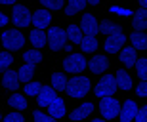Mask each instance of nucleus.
I'll return each mask as SVG.
<instances>
[{"label":"nucleus","instance_id":"nucleus-1","mask_svg":"<svg viewBox=\"0 0 147 122\" xmlns=\"http://www.w3.org/2000/svg\"><path fill=\"white\" fill-rule=\"evenodd\" d=\"M117 88H119V84H117V76H113V74H107V76H103L98 84H96L94 94H96V97H101V99H105V97H113V92H115Z\"/></svg>","mask_w":147,"mask_h":122},{"label":"nucleus","instance_id":"nucleus-2","mask_svg":"<svg viewBox=\"0 0 147 122\" xmlns=\"http://www.w3.org/2000/svg\"><path fill=\"white\" fill-rule=\"evenodd\" d=\"M90 92V80L86 76H75L69 80L67 84V94L71 95V97H84V95Z\"/></svg>","mask_w":147,"mask_h":122},{"label":"nucleus","instance_id":"nucleus-3","mask_svg":"<svg viewBox=\"0 0 147 122\" xmlns=\"http://www.w3.org/2000/svg\"><path fill=\"white\" fill-rule=\"evenodd\" d=\"M48 42H50V48L55 52L67 50V33L59 27H52L48 33Z\"/></svg>","mask_w":147,"mask_h":122},{"label":"nucleus","instance_id":"nucleus-4","mask_svg":"<svg viewBox=\"0 0 147 122\" xmlns=\"http://www.w3.org/2000/svg\"><path fill=\"white\" fill-rule=\"evenodd\" d=\"M2 44L6 46V50H19L25 44V36L19 31H16V29L4 31L2 33Z\"/></svg>","mask_w":147,"mask_h":122},{"label":"nucleus","instance_id":"nucleus-5","mask_svg":"<svg viewBox=\"0 0 147 122\" xmlns=\"http://www.w3.org/2000/svg\"><path fill=\"white\" fill-rule=\"evenodd\" d=\"M120 109H122V107L119 105V101L115 99V97H105V99H101V103H99V111H101L103 118H115V117H119Z\"/></svg>","mask_w":147,"mask_h":122},{"label":"nucleus","instance_id":"nucleus-6","mask_svg":"<svg viewBox=\"0 0 147 122\" xmlns=\"http://www.w3.org/2000/svg\"><path fill=\"white\" fill-rule=\"evenodd\" d=\"M63 69L67 72H82L86 69V59H84L82 54H71L63 61Z\"/></svg>","mask_w":147,"mask_h":122},{"label":"nucleus","instance_id":"nucleus-7","mask_svg":"<svg viewBox=\"0 0 147 122\" xmlns=\"http://www.w3.org/2000/svg\"><path fill=\"white\" fill-rule=\"evenodd\" d=\"M11 15H13V23L17 27H29L33 23V13L29 11L27 6H16Z\"/></svg>","mask_w":147,"mask_h":122},{"label":"nucleus","instance_id":"nucleus-8","mask_svg":"<svg viewBox=\"0 0 147 122\" xmlns=\"http://www.w3.org/2000/svg\"><path fill=\"white\" fill-rule=\"evenodd\" d=\"M124 42H126V34L120 31V33H117V34H111V36H107L103 48L109 52V54H117V52H122L120 48H122V44H124Z\"/></svg>","mask_w":147,"mask_h":122},{"label":"nucleus","instance_id":"nucleus-9","mask_svg":"<svg viewBox=\"0 0 147 122\" xmlns=\"http://www.w3.org/2000/svg\"><path fill=\"white\" fill-rule=\"evenodd\" d=\"M80 29L84 31V33H86V36H96V33H99L98 19H96L92 13H86V15H82Z\"/></svg>","mask_w":147,"mask_h":122},{"label":"nucleus","instance_id":"nucleus-10","mask_svg":"<svg viewBox=\"0 0 147 122\" xmlns=\"http://www.w3.org/2000/svg\"><path fill=\"white\" fill-rule=\"evenodd\" d=\"M138 105H136V101H132V99H128L122 105V109H120V122H132V120H136V115H138Z\"/></svg>","mask_w":147,"mask_h":122},{"label":"nucleus","instance_id":"nucleus-11","mask_svg":"<svg viewBox=\"0 0 147 122\" xmlns=\"http://www.w3.org/2000/svg\"><path fill=\"white\" fill-rule=\"evenodd\" d=\"M36 97H38V105L48 109L50 103H52L57 95H55V90L52 88V86H42V90H40V94H38Z\"/></svg>","mask_w":147,"mask_h":122},{"label":"nucleus","instance_id":"nucleus-12","mask_svg":"<svg viewBox=\"0 0 147 122\" xmlns=\"http://www.w3.org/2000/svg\"><path fill=\"white\" fill-rule=\"evenodd\" d=\"M50 19H52V13L48 10H36L33 13V23H34V29H40L42 31L44 27L50 25Z\"/></svg>","mask_w":147,"mask_h":122},{"label":"nucleus","instance_id":"nucleus-13","mask_svg":"<svg viewBox=\"0 0 147 122\" xmlns=\"http://www.w3.org/2000/svg\"><path fill=\"white\" fill-rule=\"evenodd\" d=\"M94 111V103H90V101H86V103H82L80 107H76L75 111H73L71 115V120H82V118L90 117Z\"/></svg>","mask_w":147,"mask_h":122},{"label":"nucleus","instance_id":"nucleus-14","mask_svg":"<svg viewBox=\"0 0 147 122\" xmlns=\"http://www.w3.org/2000/svg\"><path fill=\"white\" fill-rule=\"evenodd\" d=\"M48 113H50L52 118H61L63 117V115H65V103H63V99H61V97H55V99L50 103Z\"/></svg>","mask_w":147,"mask_h":122},{"label":"nucleus","instance_id":"nucleus-15","mask_svg":"<svg viewBox=\"0 0 147 122\" xmlns=\"http://www.w3.org/2000/svg\"><path fill=\"white\" fill-rule=\"evenodd\" d=\"M107 65H109V61H107L105 56H96V57H92V59L88 61V67H90L92 72H103L105 69H107Z\"/></svg>","mask_w":147,"mask_h":122},{"label":"nucleus","instance_id":"nucleus-16","mask_svg":"<svg viewBox=\"0 0 147 122\" xmlns=\"http://www.w3.org/2000/svg\"><path fill=\"white\" fill-rule=\"evenodd\" d=\"M120 63H124V65H128V67H132V65L138 63L136 48H134V46H126V48H122V52H120Z\"/></svg>","mask_w":147,"mask_h":122},{"label":"nucleus","instance_id":"nucleus-17","mask_svg":"<svg viewBox=\"0 0 147 122\" xmlns=\"http://www.w3.org/2000/svg\"><path fill=\"white\" fill-rule=\"evenodd\" d=\"M134 29L136 33H142L147 29V11L145 10H138L134 13Z\"/></svg>","mask_w":147,"mask_h":122},{"label":"nucleus","instance_id":"nucleus-18","mask_svg":"<svg viewBox=\"0 0 147 122\" xmlns=\"http://www.w3.org/2000/svg\"><path fill=\"white\" fill-rule=\"evenodd\" d=\"M31 44L36 46V50L38 48H42V46H46V42H48V36L44 34V31H40V29H34V31H31Z\"/></svg>","mask_w":147,"mask_h":122},{"label":"nucleus","instance_id":"nucleus-19","mask_svg":"<svg viewBox=\"0 0 147 122\" xmlns=\"http://www.w3.org/2000/svg\"><path fill=\"white\" fill-rule=\"evenodd\" d=\"M2 84H4L8 90H17V88H19V76H17V72L6 71L4 78H2Z\"/></svg>","mask_w":147,"mask_h":122},{"label":"nucleus","instance_id":"nucleus-20","mask_svg":"<svg viewBox=\"0 0 147 122\" xmlns=\"http://www.w3.org/2000/svg\"><path fill=\"white\" fill-rule=\"evenodd\" d=\"M67 36H69V40L75 42V44H80L82 40H84V36H82V29L78 27V25H69V27H67Z\"/></svg>","mask_w":147,"mask_h":122},{"label":"nucleus","instance_id":"nucleus-21","mask_svg":"<svg viewBox=\"0 0 147 122\" xmlns=\"http://www.w3.org/2000/svg\"><path fill=\"white\" fill-rule=\"evenodd\" d=\"M67 76H63L61 72H54L52 74V88L55 92H61V90H67Z\"/></svg>","mask_w":147,"mask_h":122},{"label":"nucleus","instance_id":"nucleus-22","mask_svg":"<svg viewBox=\"0 0 147 122\" xmlns=\"http://www.w3.org/2000/svg\"><path fill=\"white\" fill-rule=\"evenodd\" d=\"M130 40H132V46L136 50H147V36L143 33H132Z\"/></svg>","mask_w":147,"mask_h":122},{"label":"nucleus","instance_id":"nucleus-23","mask_svg":"<svg viewBox=\"0 0 147 122\" xmlns=\"http://www.w3.org/2000/svg\"><path fill=\"white\" fill-rule=\"evenodd\" d=\"M117 84H119L120 90H130L132 86H134L130 74H128L126 71H119V72H117Z\"/></svg>","mask_w":147,"mask_h":122},{"label":"nucleus","instance_id":"nucleus-24","mask_svg":"<svg viewBox=\"0 0 147 122\" xmlns=\"http://www.w3.org/2000/svg\"><path fill=\"white\" fill-rule=\"evenodd\" d=\"M84 6H86V2H84V0H71V2L65 6V15H75V13L82 11V8H84Z\"/></svg>","mask_w":147,"mask_h":122},{"label":"nucleus","instance_id":"nucleus-25","mask_svg":"<svg viewBox=\"0 0 147 122\" xmlns=\"http://www.w3.org/2000/svg\"><path fill=\"white\" fill-rule=\"evenodd\" d=\"M23 61H27V65H36L38 61H42V54L38 50H27L23 54Z\"/></svg>","mask_w":147,"mask_h":122},{"label":"nucleus","instance_id":"nucleus-26","mask_svg":"<svg viewBox=\"0 0 147 122\" xmlns=\"http://www.w3.org/2000/svg\"><path fill=\"white\" fill-rule=\"evenodd\" d=\"M99 33H105L107 36H111V34L120 33V27L117 25V23H111V21H101V23H99Z\"/></svg>","mask_w":147,"mask_h":122},{"label":"nucleus","instance_id":"nucleus-27","mask_svg":"<svg viewBox=\"0 0 147 122\" xmlns=\"http://www.w3.org/2000/svg\"><path fill=\"white\" fill-rule=\"evenodd\" d=\"M8 103H10V107H13V109H19V111H23V109H27V99H25L23 95H19V94L11 95Z\"/></svg>","mask_w":147,"mask_h":122},{"label":"nucleus","instance_id":"nucleus-28","mask_svg":"<svg viewBox=\"0 0 147 122\" xmlns=\"http://www.w3.org/2000/svg\"><path fill=\"white\" fill-rule=\"evenodd\" d=\"M33 71H34V67L25 63L23 67H19V71H17V76H19V80H23V82H29V80H31V76H33Z\"/></svg>","mask_w":147,"mask_h":122},{"label":"nucleus","instance_id":"nucleus-29","mask_svg":"<svg viewBox=\"0 0 147 122\" xmlns=\"http://www.w3.org/2000/svg\"><path fill=\"white\" fill-rule=\"evenodd\" d=\"M136 71H138V76L142 78V82H147V57L138 59V63H136Z\"/></svg>","mask_w":147,"mask_h":122},{"label":"nucleus","instance_id":"nucleus-30","mask_svg":"<svg viewBox=\"0 0 147 122\" xmlns=\"http://www.w3.org/2000/svg\"><path fill=\"white\" fill-rule=\"evenodd\" d=\"M80 48L82 52H96V48H98V40H96V36H84V40L80 42Z\"/></svg>","mask_w":147,"mask_h":122},{"label":"nucleus","instance_id":"nucleus-31","mask_svg":"<svg viewBox=\"0 0 147 122\" xmlns=\"http://www.w3.org/2000/svg\"><path fill=\"white\" fill-rule=\"evenodd\" d=\"M40 90H42V84L27 82V86H25V94H27V95H38V94H40Z\"/></svg>","mask_w":147,"mask_h":122},{"label":"nucleus","instance_id":"nucleus-32","mask_svg":"<svg viewBox=\"0 0 147 122\" xmlns=\"http://www.w3.org/2000/svg\"><path fill=\"white\" fill-rule=\"evenodd\" d=\"M11 63H13V57H11L10 54L2 52V54H0V71H6V69H8Z\"/></svg>","mask_w":147,"mask_h":122},{"label":"nucleus","instance_id":"nucleus-33","mask_svg":"<svg viewBox=\"0 0 147 122\" xmlns=\"http://www.w3.org/2000/svg\"><path fill=\"white\" fill-rule=\"evenodd\" d=\"M44 4V10H61V8H63V2H59V0H54V2H52V0H44L42 2Z\"/></svg>","mask_w":147,"mask_h":122},{"label":"nucleus","instance_id":"nucleus-34","mask_svg":"<svg viewBox=\"0 0 147 122\" xmlns=\"http://www.w3.org/2000/svg\"><path fill=\"white\" fill-rule=\"evenodd\" d=\"M33 117H34V122H55L50 115H44V113H40V111H36Z\"/></svg>","mask_w":147,"mask_h":122},{"label":"nucleus","instance_id":"nucleus-35","mask_svg":"<svg viewBox=\"0 0 147 122\" xmlns=\"http://www.w3.org/2000/svg\"><path fill=\"white\" fill-rule=\"evenodd\" d=\"M111 13H119V15H134L136 11L126 10V8H119V6H111Z\"/></svg>","mask_w":147,"mask_h":122},{"label":"nucleus","instance_id":"nucleus-36","mask_svg":"<svg viewBox=\"0 0 147 122\" xmlns=\"http://www.w3.org/2000/svg\"><path fill=\"white\" fill-rule=\"evenodd\" d=\"M136 122H147V105L140 107V111L136 115Z\"/></svg>","mask_w":147,"mask_h":122},{"label":"nucleus","instance_id":"nucleus-37","mask_svg":"<svg viewBox=\"0 0 147 122\" xmlns=\"http://www.w3.org/2000/svg\"><path fill=\"white\" fill-rule=\"evenodd\" d=\"M4 122H25V120H23L21 115H17V113H11V115H6Z\"/></svg>","mask_w":147,"mask_h":122},{"label":"nucleus","instance_id":"nucleus-38","mask_svg":"<svg viewBox=\"0 0 147 122\" xmlns=\"http://www.w3.org/2000/svg\"><path fill=\"white\" fill-rule=\"evenodd\" d=\"M136 94L140 95V97H147V82H142L140 86L136 88Z\"/></svg>","mask_w":147,"mask_h":122},{"label":"nucleus","instance_id":"nucleus-39","mask_svg":"<svg viewBox=\"0 0 147 122\" xmlns=\"http://www.w3.org/2000/svg\"><path fill=\"white\" fill-rule=\"evenodd\" d=\"M6 23H8V15H6L4 11H0V27H4Z\"/></svg>","mask_w":147,"mask_h":122},{"label":"nucleus","instance_id":"nucleus-40","mask_svg":"<svg viewBox=\"0 0 147 122\" xmlns=\"http://www.w3.org/2000/svg\"><path fill=\"white\" fill-rule=\"evenodd\" d=\"M140 10H145L147 11V0H142V2H140Z\"/></svg>","mask_w":147,"mask_h":122},{"label":"nucleus","instance_id":"nucleus-41","mask_svg":"<svg viewBox=\"0 0 147 122\" xmlns=\"http://www.w3.org/2000/svg\"><path fill=\"white\" fill-rule=\"evenodd\" d=\"M13 0H0V4H11Z\"/></svg>","mask_w":147,"mask_h":122},{"label":"nucleus","instance_id":"nucleus-42","mask_svg":"<svg viewBox=\"0 0 147 122\" xmlns=\"http://www.w3.org/2000/svg\"><path fill=\"white\" fill-rule=\"evenodd\" d=\"M92 122H105V120H101V118H94Z\"/></svg>","mask_w":147,"mask_h":122},{"label":"nucleus","instance_id":"nucleus-43","mask_svg":"<svg viewBox=\"0 0 147 122\" xmlns=\"http://www.w3.org/2000/svg\"><path fill=\"white\" fill-rule=\"evenodd\" d=\"M0 84H2V80H0Z\"/></svg>","mask_w":147,"mask_h":122}]
</instances>
